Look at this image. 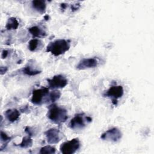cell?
Returning <instances> with one entry per match:
<instances>
[{"instance_id": "1", "label": "cell", "mask_w": 154, "mask_h": 154, "mask_svg": "<svg viewBox=\"0 0 154 154\" xmlns=\"http://www.w3.org/2000/svg\"><path fill=\"white\" fill-rule=\"evenodd\" d=\"M47 116L52 122L59 124L67 119V112L66 109L54 105L49 108Z\"/></svg>"}, {"instance_id": "2", "label": "cell", "mask_w": 154, "mask_h": 154, "mask_svg": "<svg viewBox=\"0 0 154 154\" xmlns=\"http://www.w3.org/2000/svg\"><path fill=\"white\" fill-rule=\"evenodd\" d=\"M70 48L69 42L64 39H58L49 43L47 46L46 52H51L55 56L64 54Z\"/></svg>"}, {"instance_id": "3", "label": "cell", "mask_w": 154, "mask_h": 154, "mask_svg": "<svg viewBox=\"0 0 154 154\" xmlns=\"http://www.w3.org/2000/svg\"><path fill=\"white\" fill-rule=\"evenodd\" d=\"M91 122V118L84 114H78L72 119L69 123V126L74 130L82 129Z\"/></svg>"}, {"instance_id": "4", "label": "cell", "mask_w": 154, "mask_h": 154, "mask_svg": "<svg viewBox=\"0 0 154 154\" xmlns=\"http://www.w3.org/2000/svg\"><path fill=\"white\" fill-rule=\"evenodd\" d=\"M48 96L49 89L48 88L44 87L35 90L32 93L31 102L35 105H41L42 103H44V101L49 102Z\"/></svg>"}, {"instance_id": "5", "label": "cell", "mask_w": 154, "mask_h": 154, "mask_svg": "<svg viewBox=\"0 0 154 154\" xmlns=\"http://www.w3.org/2000/svg\"><path fill=\"white\" fill-rule=\"evenodd\" d=\"M80 147V141L78 138H73L70 141L63 143L60 148V152L64 154H72L75 153Z\"/></svg>"}, {"instance_id": "6", "label": "cell", "mask_w": 154, "mask_h": 154, "mask_svg": "<svg viewBox=\"0 0 154 154\" xmlns=\"http://www.w3.org/2000/svg\"><path fill=\"white\" fill-rule=\"evenodd\" d=\"M47 81L49 88L53 89L62 88L67 84V79L62 75H55L51 79H48Z\"/></svg>"}, {"instance_id": "7", "label": "cell", "mask_w": 154, "mask_h": 154, "mask_svg": "<svg viewBox=\"0 0 154 154\" xmlns=\"http://www.w3.org/2000/svg\"><path fill=\"white\" fill-rule=\"evenodd\" d=\"M123 94V88L122 85H114L111 87L106 92L105 96L110 97L114 105L117 104L119 98H120Z\"/></svg>"}, {"instance_id": "8", "label": "cell", "mask_w": 154, "mask_h": 154, "mask_svg": "<svg viewBox=\"0 0 154 154\" xmlns=\"http://www.w3.org/2000/svg\"><path fill=\"white\" fill-rule=\"evenodd\" d=\"M122 132L116 128H111L103 133L100 138L103 140L116 142L122 138Z\"/></svg>"}, {"instance_id": "9", "label": "cell", "mask_w": 154, "mask_h": 154, "mask_svg": "<svg viewBox=\"0 0 154 154\" xmlns=\"http://www.w3.org/2000/svg\"><path fill=\"white\" fill-rule=\"evenodd\" d=\"M99 61L96 58H88L82 59L76 66L78 70H84L89 68H94L98 66Z\"/></svg>"}, {"instance_id": "10", "label": "cell", "mask_w": 154, "mask_h": 154, "mask_svg": "<svg viewBox=\"0 0 154 154\" xmlns=\"http://www.w3.org/2000/svg\"><path fill=\"white\" fill-rule=\"evenodd\" d=\"M47 141L49 144L58 143L61 139L60 131L55 128H51L45 132Z\"/></svg>"}, {"instance_id": "11", "label": "cell", "mask_w": 154, "mask_h": 154, "mask_svg": "<svg viewBox=\"0 0 154 154\" xmlns=\"http://www.w3.org/2000/svg\"><path fill=\"white\" fill-rule=\"evenodd\" d=\"M32 8H34L36 11L42 14L45 11L46 5L45 1L41 0H35L32 1Z\"/></svg>"}, {"instance_id": "12", "label": "cell", "mask_w": 154, "mask_h": 154, "mask_svg": "<svg viewBox=\"0 0 154 154\" xmlns=\"http://www.w3.org/2000/svg\"><path fill=\"white\" fill-rule=\"evenodd\" d=\"M5 116L6 118L10 122H13L17 120L20 116V112L18 110L16 109H8L5 112Z\"/></svg>"}, {"instance_id": "13", "label": "cell", "mask_w": 154, "mask_h": 154, "mask_svg": "<svg viewBox=\"0 0 154 154\" xmlns=\"http://www.w3.org/2000/svg\"><path fill=\"white\" fill-rule=\"evenodd\" d=\"M28 31L34 37H43L46 35L45 31L37 26H34L28 28Z\"/></svg>"}, {"instance_id": "14", "label": "cell", "mask_w": 154, "mask_h": 154, "mask_svg": "<svg viewBox=\"0 0 154 154\" xmlns=\"http://www.w3.org/2000/svg\"><path fill=\"white\" fill-rule=\"evenodd\" d=\"M42 42L37 38H33L29 42L28 49L32 52L37 51L42 45Z\"/></svg>"}, {"instance_id": "15", "label": "cell", "mask_w": 154, "mask_h": 154, "mask_svg": "<svg viewBox=\"0 0 154 154\" xmlns=\"http://www.w3.org/2000/svg\"><path fill=\"white\" fill-rule=\"evenodd\" d=\"M19 26V22L15 17H10L8 19L5 28L8 30L16 29Z\"/></svg>"}, {"instance_id": "16", "label": "cell", "mask_w": 154, "mask_h": 154, "mask_svg": "<svg viewBox=\"0 0 154 154\" xmlns=\"http://www.w3.org/2000/svg\"><path fill=\"white\" fill-rule=\"evenodd\" d=\"M22 72L25 75H29V76L36 75L40 73L41 72V71L34 69V67L31 66H27L25 67L23 69Z\"/></svg>"}, {"instance_id": "17", "label": "cell", "mask_w": 154, "mask_h": 154, "mask_svg": "<svg viewBox=\"0 0 154 154\" xmlns=\"http://www.w3.org/2000/svg\"><path fill=\"white\" fill-rule=\"evenodd\" d=\"M32 144V140L29 137H25L23 138L21 143L19 144V146L22 148L30 147Z\"/></svg>"}, {"instance_id": "18", "label": "cell", "mask_w": 154, "mask_h": 154, "mask_svg": "<svg viewBox=\"0 0 154 154\" xmlns=\"http://www.w3.org/2000/svg\"><path fill=\"white\" fill-rule=\"evenodd\" d=\"M60 96H61V93L59 91H57V90L52 91V92L49 93L48 100L51 102H54L57 100H58L60 97Z\"/></svg>"}, {"instance_id": "19", "label": "cell", "mask_w": 154, "mask_h": 154, "mask_svg": "<svg viewBox=\"0 0 154 154\" xmlns=\"http://www.w3.org/2000/svg\"><path fill=\"white\" fill-rule=\"evenodd\" d=\"M55 152V149L51 146H46L40 149L39 152L40 153H47V154H52Z\"/></svg>"}, {"instance_id": "20", "label": "cell", "mask_w": 154, "mask_h": 154, "mask_svg": "<svg viewBox=\"0 0 154 154\" xmlns=\"http://www.w3.org/2000/svg\"><path fill=\"white\" fill-rule=\"evenodd\" d=\"M11 138L8 136L5 132L1 131V140L2 142H4V143H7L8 141H9L10 140Z\"/></svg>"}, {"instance_id": "21", "label": "cell", "mask_w": 154, "mask_h": 154, "mask_svg": "<svg viewBox=\"0 0 154 154\" xmlns=\"http://www.w3.org/2000/svg\"><path fill=\"white\" fill-rule=\"evenodd\" d=\"M7 55H8V51H7L4 50V51H2V57L3 58H5L7 56Z\"/></svg>"}, {"instance_id": "22", "label": "cell", "mask_w": 154, "mask_h": 154, "mask_svg": "<svg viewBox=\"0 0 154 154\" xmlns=\"http://www.w3.org/2000/svg\"><path fill=\"white\" fill-rule=\"evenodd\" d=\"M66 4H64V3H63V4H62L61 5V8L62 9H64V8H66V7H67V5H65Z\"/></svg>"}]
</instances>
